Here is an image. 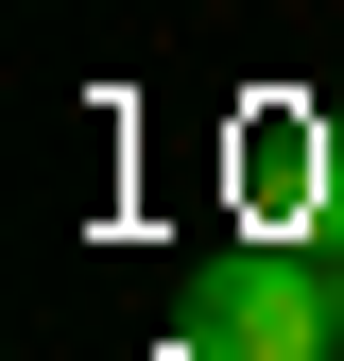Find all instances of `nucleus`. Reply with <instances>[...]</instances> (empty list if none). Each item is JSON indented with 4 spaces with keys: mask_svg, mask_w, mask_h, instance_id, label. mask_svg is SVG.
Returning a JSON list of instances; mask_svg holds the SVG:
<instances>
[{
    "mask_svg": "<svg viewBox=\"0 0 344 361\" xmlns=\"http://www.w3.org/2000/svg\"><path fill=\"white\" fill-rule=\"evenodd\" d=\"M172 310H190V361H344V276H327V241H276V224L207 241L190 276H172Z\"/></svg>",
    "mask_w": 344,
    "mask_h": 361,
    "instance_id": "nucleus-1",
    "label": "nucleus"
},
{
    "mask_svg": "<svg viewBox=\"0 0 344 361\" xmlns=\"http://www.w3.org/2000/svg\"><path fill=\"white\" fill-rule=\"evenodd\" d=\"M327 155H344L327 104H241V138H224V207L276 224V241H327Z\"/></svg>",
    "mask_w": 344,
    "mask_h": 361,
    "instance_id": "nucleus-2",
    "label": "nucleus"
},
{
    "mask_svg": "<svg viewBox=\"0 0 344 361\" xmlns=\"http://www.w3.org/2000/svg\"><path fill=\"white\" fill-rule=\"evenodd\" d=\"M327 276H344V241H327Z\"/></svg>",
    "mask_w": 344,
    "mask_h": 361,
    "instance_id": "nucleus-3",
    "label": "nucleus"
}]
</instances>
